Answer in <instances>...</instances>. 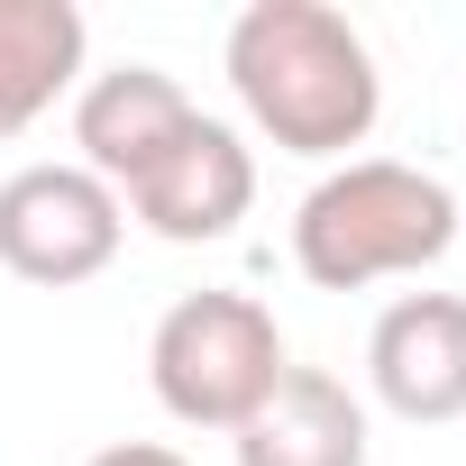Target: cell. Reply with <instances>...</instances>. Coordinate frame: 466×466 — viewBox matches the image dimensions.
<instances>
[{
  "instance_id": "4",
  "label": "cell",
  "mask_w": 466,
  "mask_h": 466,
  "mask_svg": "<svg viewBox=\"0 0 466 466\" xmlns=\"http://www.w3.org/2000/svg\"><path fill=\"white\" fill-rule=\"evenodd\" d=\"M119 238H128V210L83 165H19L0 183V266L37 293H74L110 275Z\"/></svg>"
},
{
  "instance_id": "1",
  "label": "cell",
  "mask_w": 466,
  "mask_h": 466,
  "mask_svg": "<svg viewBox=\"0 0 466 466\" xmlns=\"http://www.w3.org/2000/svg\"><path fill=\"white\" fill-rule=\"evenodd\" d=\"M228 92L257 119V137H275L284 156L311 165H348V147L375 137L384 119V74L366 56V37L329 10V0H248L228 19Z\"/></svg>"
},
{
  "instance_id": "3",
  "label": "cell",
  "mask_w": 466,
  "mask_h": 466,
  "mask_svg": "<svg viewBox=\"0 0 466 466\" xmlns=\"http://www.w3.org/2000/svg\"><path fill=\"white\" fill-rule=\"evenodd\" d=\"M284 366V329L257 293H183L147 339V384L183 430H238Z\"/></svg>"
},
{
  "instance_id": "8",
  "label": "cell",
  "mask_w": 466,
  "mask_h": 466,
  "mask_svg": "<svg viewBox=\"0 0 466 466\" xmlns=\"http://www.w3.org/2000/svg\"><path fill=\"white\" fill-rule=\"evenodd\" d=\"M228 439L238 466H366V402L320 366H284V384Z\"/></svg>"
},
{
  "instance_id": "2",
  "label": "cell",
  "mask_w": 466,
  "mask_h": 466,
  "mask_svg": "<svg viewBox=\"0 0 466 466\" xmlns=\"http://www.w3.org/2000/svg\"><path fill=\"white\" fill-rule=\"evenodd\" d=\"M457 248V192L402 156H348L293 210V266L320 293H366L393 275H430Z\"/></svg>"
},
{
  "instance_id": "10",
  "label": "cell",
  "mask_w": 466,
  "mask_h": 466,
  "mask_svg": "<svg viewBox=\"0 0 466 466\" xmlns=\"http://www.w3.org/2000/svg\"><path fill=\"white\" fill-rule=\"evenodd\" d=\"M83 466H192V457L165 448V439H119V448H101V457H83Z\"/></svg>"
},
{
  "instance_id": "5",
  "label": "cell",
  "mask_w": 466,
  "mask_h": 466,
  "mask_svg": "<svg viewBox=\"0 0 466 466\" xmlns=\"http://www.w3.org/2000/svg\"><path fill=\"white\" fill-rule=\"evenodd\" d=\"M119 210L137 228H156L165 248H210V238H228V228L257 210V156H248V137L228 128V119H192L119 192Z\"/></svg>"
},
{
  "instance_id": "7",
  "label": "cell",
  "mask_w": 466,
  "mask_h": 466,
  "mask_svg": "<svg viewBox=\"0 0 466 466\" xmlns=\"http://www.w3.org/2000/svg\"><path fill=\"white\" fill-rule=\"evenodd\" d=\"M201 110H192V92L174 83V74H156V65H110V74H92L83 92H74V165L83 174H101L110 192H128L183 128H192Z\"/></svg>"
},
{
  "instance_id": "9",
  "label": "cell",
  "mask_w": 466,
  "mask_h": 466,
  "mask_svg": "<svg viewBox=\"0 0 466 466\" xmlns=\"http://www.w3.org/2000/svg\"><path fill=\"white\" fill-rule=\"evenodd\" d=\"M83 10L74 0H0V137H28L83 83Z\"/></svg>"
},
{
  "instance_id": "6",
  "label": "cell",
  "mask_w": 466,
  "mask_h": 466,
  "mask_svg": "<svg viewBox=\"0 0 466 466\" xmlns=\"http://www.w3.org/2000/svg\"><path fill=\"white\" fill-rule=\"evenodd\" d=\"M366 384L393 420H466V293H402L366 339Z\"/></svg>"
}]
</instances>
